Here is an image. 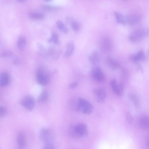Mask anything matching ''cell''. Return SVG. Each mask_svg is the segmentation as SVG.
I'll use <instances>...</instances> for the list:
<instances>
[{
  "mask_svg": "<svg viewBox=\"0 0 149 149\" xmlns=\"http://www.w3.org/2000/svg\"><path fill=\"white\" fill-rule=\"evenodd\" d=\"M68 131L69 134L72 137L79 138L86 135L88 130L86 125L80 124L76 125H71Z\"/></svg>",
  "mask_w": 149,
  "mask_h": 149,
  "instance_id": "6da1fadb",
  "label": "cell"
},
{
  "mask_svg": "<svg viewBox=\"0 0 149 149\" xmlns=\"http://www.w3.org/2000/svg\"><path fill=\"white\" fill-rule=\"evenodd\" d=\"M36 78L37 82L42 85H46L49 82L50 79L49 73L44 68H39L36 72Z\"/></svg>",
  "mask_w": 149,
  "mask_h": 149,
  "instance_id": "7a4b0ae2",
  "label": "cell"
},
{
  "mask_svg": "<svg viewBox=\"0 0 149 149\" xmlns=\"http://www.w3.org/2000/svg\"><path fill=\"white\" fill-rule=\"evenodd\" d=\"M149 34V29L141 28L135 30L130 35L129 39L133 42H136L142 40Z\"/></svg>",
  "mask_w": 149,
  "mask_h": 149,
  "instance_id": "3957f363",
  "label": "cell"
},
{
  "mask_svg": "<svg viewBox=\"0 0 149 149\" xmlns=\"http://www.w3.org/2000/svg\"><path fill=\"white\" fill-rule=\"evenodd\" d=\"M39 136L41 141L45 143L52 142L53 138L52 131L47 127L42 128L40 130Z\"/></svg>",
  "mask_w": 149,
  "mask_h": 149,
  "instance_id": "277c9868",
  "label": "cell"
},
{
  "mask_svg": "<svg viewBox=\"0 0 149 149\" xmlns=\"http://www.w3.org/2000/svg\"><path fill=\"white\" fill-rule=\"evenodd\" d=\"M80 111L84 114H90L93 110V107L91 103L87 100L79 97L78 98Z\"/></svg>",
  "mask_w": 149,
  "mask_h": 149,
  "instance_id": "5b68a950",
  "label": "cell"
},
{
  "mask_svg": "<svg viewBox=\"0 0 149 149\" xmlns=\"http://www.w3.org/2000/svg\"><path fill=\"white\" fill-rule=\"evenodd\" d=\"M92 75L93 78L98 82H103L106 80L105 75L99 67H94L92 69Z\"/></svg>",
  "mask_w": 149,
  "mask_h": 149,
  "instance_id": "8992f818",
  "label": "cell"
},
{
  "mask_svg": "<svg viewBox=\"0 0 149 149\" xmlns=\"http://www.w3.org/2000/svg\"><path fill=\"white\" fill-rule=\"evenodd\" d=\"M21 104L27 110L32 111L35 106L34 98L31 96H26L22 100Z\"/></svg>",
  "mask_w": 149,
  "mask_h": 149,
  "instance_id": "52a82bcc",
  "label": "cell"
},
{
  "mask_svg": "<svg viewBox=\"0 0 149 149\" xmlns=\"http://www.w3.org/2000/svg\"><path fill=\"white\" fill-rule=\"evenodd\" d=\"M93 94L96 100L100 103L103 102L106 97L105 90L103 88H95L93 90Z\"/></svg>",
  "mask_w": 149,
  "mask_h": 149,
  "instance_id": "ba28073f",
  "label": "cell"
},
{
  "mask_svg": "<svg viewBox=\"0 0 149 149\" xmlns=\"http://www.w3.org/2000/svg\"><path fill=\"white\" fill-rule=\"evenodd\" d=\"M111 85L115 93L118 96H121L124 90V86L122 84L118 83L115 80H112Z\"/></svg>",
  "mask_w": 149,
  "mask_h": 149,
  "instance_id": "9c48e42d",
  "label": "cell"
},
{
  "mask_svg": "<svg viewBox=\"0 0 149 149\" xmlns=\"http://www.w3.org/2000/svg\"><path fill=\"white\" fill-rule=\"evenodd\" d=\"M16 142L18 146L20 148H24L26 143V139L25 135L23 132L18 133L16 137Z\"/></svg>",
  "mask_w": 149,
  "mask_h": 149,
  "instance_id": "30bf717a",
  "label": "cell"
},
{
  "mask_svg": "<svg viewBox=\"0 0 149 149\" xmlns=\"http://www.w3.org/2000/svg\"><path fill=\"white\" fill-rule=\"evenodd\" d=\"M126 23L130 25H133L139 23L141 17L136 14H130L125 15Z\"/></svg>",
  "mask_w": 149,
  "mask_h": 149,
  "instance_id": "8fae6325",
  "label": "cell"
},
{
  "mask_svg": "<svg viewBox=\"0 0 149 149\" xmlns=\"http://www.w3.org/2000/svg\"><path fill=\"white\" fill-rule=\"evenodd\" d=\"M139 124L141 128L144 130L149 129V115H143L139 118Z\"/></svg>",
  "mask_w": 149,
  "mask_h": 149,
  "instance_id": "7c38bea8",
  "label": "cell"
},
{
  "mask_svg": "<svg viewBox=\"0 0 149 149\" xmlns=\"http://www.w3.org/2000/svg\"><path fill=\"white\" fill-rule=\"evenodd\" d=\"M112 41L109 38L105 37L102 40L101 42V46L102 49L106 51L109 50L112 46Z\"/></svg>",
  "mask_w": 149,
  "mask_h": 149,
  "instance_id": "4fadbf2b",
  "label": "cell"
},
{
  "mask_svg": "<svg viewBox=\"0 0 149 149\" xmlns=\"http://www.w3.org/2000/svg\"><path fill=\"white\" fill-rule=\"evenodd\" d=\"M66 22L69 24L72 29L75 31L77 32L80 28L79 22L73 18L68 17L66 18Z\"/></svg>",
  "mask_w": 149,
  "mask_h": 149,
  "instance_id": "5bb4252c",
  "label": "cell"
},
{
  "mask_svg": "<svg viewBox=\"0 0 149 149\" xmlns=\"http://www.w3.org/2000/svg\"><path fill=\"white\" fill-rule=\"evenodd\" d=\"M10 78L9 74L6 72H2L0 77V86L3 87L8 85L10 82Z\"/></svg>",
  "mask_w": 149,
  "mask_h": 149,
  "instance_id": "9a60e30c",
  "label": "cell"
},
{
  "mask_svg": "<svg viewBox=\"0 0 149 149\" xmlns=\"http://www.w3.org/2000/svg\"><path fill=\"white\" fill-rule=\"evenodd\" d=\"M74 44L72 40L69 41L67 45L66 49L64 53V56L66 58L70 57L73 53L74 49Z\"/></svg>",
  "mask_w": 149,
  "mask_h": 149,
  "instance_id": "2e32d148",
  "label": "cell"
},
{
  "mask_svg": "<svg viewBox=\"0 0 149 149\" xmlns=\"http://www.w3.org/2000/svg\"><path fill=\"white\" fill-rule=\"evenodd\" d=\"M90 62L93 65H95L99 60V55L98 52L96 50L93 51L88 56Z\"/></svg>",
  "mask_w": 149,
  "mask_h": 149,
  "instance_id": "e0dca14e",
  "label": "cell"
},
{
  "mask_svg": "<svg viewBox=\"0 0 149 149\" xmlns=\"http://www.w3.org/2000/svg\"><path fill=\"white\" fill-rule=\"evenodd\" d=\"M145 56L143 51L141 50L136 53L133 54L131 57L132 60L135 62L144 60Z\"/></svg>",
  "mask_w": 149,
  "mask_h": 149,
  "instance_id": "ac0fdd59",
  "label": "cell"
},
{
  "mask_svg": "<svg viewBox=\"0 0 149 149\" xmlns=\"http://www.w3.org/2000/svg\"><path fill=\"white\" fill-rule=\"evenodd\" d=\"M114 15L116 21L118 23L120 24H126L125 15L117 11L114 12Z\"/></svg>",
  "mask_w": 149,
  "mask_h": 149,
  "instance_id": "d6986e66",
  "label": "cell"
},
{
  "mask_svg": "<svg viewBox=\"0 0 149 149\" xmlns=\"http://www.w3.org/2000/svg\"><path fill=\"white\" fill-rule=\"evenodd\" d=\"M70 105L71 108L74 111L77 112L80 111L78 98H73L71 99Z\"/></svg>",
  "mask_w": 149,
  "mask_h": 149,
  "instance_id": "ffe728a7",
  "label": "cell"
},
{
  "mask_svg": "<svg viewBox=\"0 0 149 149\" xmlns=\"http://www.w3.org/2000/svg\"><path fill=\"white\" fill-rule=\"evenodd\" d=\"M26 42V37L24 35L20 36L17 40V46L20 50H23L25 47Z\"/></svg>",
  "mask_w": 149,
  "mask_h": 149,
  "instance_id": "44dd1931",
  "label": "cell"
},
{
  "mask_svg": "<svg viewBox=\"0 0 149 149\" xmlns=\"http://www.w3.org/2000/svg\"><path fill=\"white\" fill-rule=\"evenodd\" d=\"M107 63L109 66L113 69H117L119 67V64L114 59L109 57L107 60Z\"/></svg>",
  "mask_w": 149,
  "mask_h": 149,
  "instance_id": "7402d4cb",
  "label": "cell"
},
{
  "mask_svg": "<svg viewBox=\"0 0 149 149\" xmlns=\"http://www.w3.org/2000/svg\"><path fill=\"white\" fill-rule=\"evenodd\" d=\"M49 94L46 90L43 91L38 97V101L39 102H44L47 101L49 98Z\"/></svg>",
  "mask_w": 149,
  "mask_h": 149,
  "instance_id": "603a6c76",
  "label": "cell"
},
{
  "mask_svg": "<svg viewBox=\"0 0 149 149\" xmlns=\"http://www.w3.org/2000/svg\"><path fill=\"white\" fill-rule=\"evenodd\" d=\"M56 25L58 28L65 33L68 32V30L64 23L61 21L58 20L56 22Z\"/></svg>",
  "mask_w": 149,
  "mask_h": 149,
  "instance_id": "cb8c5ba5",
  "label": "cell"
},
{
  "mask_svg": "<svg viewBox=\"0 0 149 149\" xmlns=\"http://www.w3.org/2000/svg\"><path fill=\"white\" fill-rule=\"evenodd\" d=\"M29 17L31 18L35 19H40L44 17V15L41 13L32 12L29 13Z\"/></svg>",
  "mask_w": 149,
  "mask_h": 149,
  "instance_id": "d4e9b609",
  "label": "cell"
},
{
  "mask_svg": "<svg viewBox=\"0 0 149 149\" xmlns=\"http://www.w3.org/2000/svg\"><path fill=\"white\" fill-rule=\"evenodd\" d=\"M48 42L55 44H59V41L58 35L55 33H52L51 37L48 40Z\"/></svg>",
  "mask_w": 149,
  "mask_h": 149,
  "instance_id": "484cf974",
  "label": "cell"
},
{
  "mask_svg": "<svg viewBox=\"0 0 149 149\" xmlns=\"http://www.w3.org/2000/svg\"><path fill=\"white\" fill-rule=\"evenodd\" d=\"M130 97L134 106L136 108H139L140 106V103L137 96L134 94L131 93L130 95Z\"/></svg>",
  "mask_w": 149,
  "mask_h": 149,
  "instance_id": "4316f807",
  "label": "cell"
},
{
  "mask_svg": "<svg viewBox=\"0 0 149 149\" xmlns=\"http://www.w3.org/2000/svg\"><path fill=\"white\" fill-rule=\"evenodd\" d=\"M13 55L12 52L9 50H5L1 53V56L3 57H8L11 56Z\"/></svg>",
  "mask_w": 149,
  "mask_h": 149,
  "instance_id": "83f0119b",
  "label": "cell"
},
{
  "mask_svg": "<svg viewBox=\"0 0 149 149\" xmlns=\"http://www.w3.org/2000/svg\"><path fill=\"white\" fill-rule=\"evenodd\" d=\"M42 149H55V146L52 143H45Z\"/></svg>",
  "mask_w": 149,
  "mask_h": 149,
  "instance_id": "f1b7e54d",
  "label": "cell"
},
{
  "mask_svg": "<svg viewBox=\"0 0 149 149\" xmlns=\"http://www.w3.org/2000/svg\"><path fill=\"white\" fill-rule=\"evenodd\" d=\"M42 8L45 10H53L58 9V7L50 5H46L42 6Z\"/></svg>",
  "mask_w": 149,
  "mask_h": 149,
  "instance_id": "f546056e",
  "label": "cell"
},
{
  "mask_svg": "<svg viewBox=\"0 0 149 149\" xmlns=\"http://www.w3.org/2000/svg\"><path fill=\"white\" fill-rule=\"evenodd\" d=\"M126 117L128 122L130 124L132 123L133 121V118L129 112L126 113Z\"/></svg>",
  "mask_w": 149,
  "mask_h": 149,
  "instance_id": "4dcf8cb0",
  "label": "cell"
},
{
  "mask_svg": "<svg viewBox=\"0 0 149 149\" xmlns=\"http://www.w3.org/2000/svg\"><path fill=\"white\" fill-rule=\"evenodd\" d=\"M6 110L5 107L1 106L0 108V116L1 117H4L6 114Z\"/></svg>",
  "mask_w": 149,
  "mask_h": 149,
  "instance_id": "1f68e13d",
  "label": "cell"
},
{
  "mask_svg": "<svg viewBox=\"0 0 149 149\" xmlns=\"http://www.w3.org/2000/svg\"><path fill=\"white\" fill-rule=\"evenodd\" d=\"M78 85L77 82H74L70 84L69 85V88L70 89H73L76 87Z\"/></svg>",
  "mask_w": 149,
  "mask_h": 149,
  "instance_id": "d6a6232c",
  "label": "cell"
},
{
  "mask_svg": "<svg viewBox=\"0 0 149 149\" xmlns=\"http://www.w3.org/2000/svg\"><path fill=\"white\" fill-rule=\"evenodd\" d=\"M146 143L147 148L149 149V135L147 136L146 139Z\"/></svg>",
  "mask_w": 149,
  "mask_h": 149,
  "instance_id": "836d02e7",
  "label": "cell"
}]
</instances>
